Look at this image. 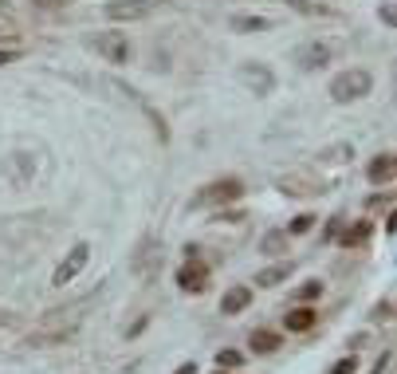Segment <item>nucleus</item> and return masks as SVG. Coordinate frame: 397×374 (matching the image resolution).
Listing matches in <instances>:
<instances>
[{
    "instance_id": "14",
    "label": "nucleus",
    "mask_w": 397,
    "mask_h": 374,
    "mask_svg": "<svg viewBox=\"0 0 397 374\" xmlns=\"http://www.w3.org/2000/svg\"><path fill=\"white\" fill-rule=\"evenodd\" d=\"M350 158H354V146L350 142H338V146L319 150V162H327V166H342V162H350Z\"/></svg>"
},
{
    "instance_id": "5",
    "label": "nucleus",
    "mask_w": 397,
    "mask_h": 374,
    "mask_svg": "<svg viewBox=\"0 0 397 374\" xmlns=\"http://www.w3.org/2000/svg\"><path fill=\"white\" fill-rule=\"evenodd\" d=\"M0 173H4L16 189H24L28 181L36 178V154H9L4 166H0Z\"/></svg>"
},
{
    "instance_id": "6",
    "label": "nucleus",
    "mask_w": 397,
    "mask_h": 374,
    "mask_svg": "<svg viewBox=\"0 0 397 374\" xmlns=\"http://www.w3.org/2000/svg\"><path fill=\"white\" fill-rule=\"evenodd\" d=\"M236 75H240V83H244L252 95H271V91H276V75H271L263 63H240Z\"/></svg>"
},
{
    "instance_id": "4",
    "label": "nucleus",
    "mask_w": 397,
    "mask_h": 374,
    "mask_svg": "<svg viewBox=\"0 0 397 374\" xmlns=\"http://www.w3.org/2000/svg\"><path fill=\"white\" fill-rule=\"evenodd\" d=\"M330 55H335V48H330V43L311 40V43H299L291 60H295L299 71H319V68H327V63H330Z\"/></svg>"
},
{
    "instance_id": "16",
    "label": "nucleus",
    "mask_w": 397,
    "mask_h": 374,
    "mask_svg": "<svg viewBox=\"0 0 397 374\" xmlns=\"http://www.w3.org/2000/svg\"><path fill=\"white\" fill-rule=\"evenodd\" d=\"M370 181H393V154H381L370 162Z\"/></svg>"
},
{
    "instance_id": "11",
    "label": "nucleus",
    "mask_w": 397,
    "mask_h": 374,
    "mask_svg": "<svg viewBox=\"0 0 397 374\" xmlns=\"http://www.w3.org/2000/svg\"><path fill=\"white\" fill-rule=\"evenodd\" d=\"M229 28H232V32H240V36H248V32H268L271 20L268 16H252V12H236V16L229 20Z\"/></svg>"
},
{
    "instance_id": "8",
    "label": "nucleus",
    "mask_w": 397,
    "mask_h": 374,
    "mask_svg": "<svg viewBox=\"0 0 397 374\" xmlns=\"http://www.w3.org/2000/svg\"><path fill=\"white\" fill-rule=\"evenodd\" d=\"M102 12H107V20H142L153 12V4L150 0H110Z\"/></svg>"
},
{
    "instance_id": "9",
    "label": "nucleus",
    "mask_w": 397,
    "mask_h": 374,
    "mask_svg": "<svg viewBox=\"0 0 397 374\" xmlns=\"http://www.w3.org/2000/svg\"><path fill=\"white\" fill-rule=\"evenodd\" d=\"M178 284H181V288H185V292H205V284H209V268H205L201 260H189V264H181Z\"/></svg>"
},
{
    "instance_id": "15",
    "label": "nucleus",
    "mask_w": 397,
    "mask_h": 374,
    "mask_svg": "<svg viewBox=\"0 0 397 374\" xmlns=\"http://www.w3.org/2000/svg\"><path fill=\"white\" fill-rule=\"evenodd\" d=\"M315 327V311L311 307H295V311H288V331H311Z\"/></svg>"
},
{
    "instance_id": "19",
    "label": "nucleus",
    "mask_w": 397,
    "mask_h": 374,
    "mask_svg": "<svg viewBox=\"0 0 397 374\" xmlns=\"http://www.w3.org/2000/svg\"><path fill=\"white\" fill-rule=\"evenodd\" d=\"M295 12H307V16H327V9L322 4H307V0H288Z\"/></svg>"
},
{
    "instance_id": "22",
    "label": "nucleus",
    "mask_w": 397,
    "mask_h": 374,
    "mask_svg": "<svg viewBox=\"0 0 397 374\" xmlns=\"http://www.w3.org/2000/svg\"><path fill=\"white\" fill-rule=\"evenodd\" d=\"M354 355H350V358H338V363L335 366H330V374H354Z\"/></svg>"
},
{
    "instance_id": "2",
    "label": "nucleus",
    "mask_w": 397,
    "mask_h": 374,
    "mask_svg": "<svg viewBox=\"0 0 397 374\" xmlns=\"http://www.w3.org/2000/svg\"><path fill=\"white\" fill-rule=\"evenodd\" d=\"M240 193H244V186H240L236 178H220V181H212V186H205L201 193L193 197V209H217V205H229V201H236Z\"/></svg>"
},
{
    "instance_id": "23",
    "label": "nucleus",
    "mask_w": 397,
    "mask_h": 374,
    "mask_svg": "<svg viewBox=\"0 0 397 374\" xmlns=\"http://www.w3.org/2000/svg\"><path fill=\"white\" fill-rule=\"evenodd\" d=\"M311 225H315V217H311V213H303V217H295V221H291V233H307Z\"/></svg>"
},
{
    "instance_id": "20",
    "label": "nucleus",
    "mask_w": 397,
    "mask_h": 374,
    "mask_svg": "<svg viewBox=\"0 0 397 374\" xmlns=\"http://www.w3.org/2000/svg\"><path fill=\"white\" fill-rule=\"evenodd\" d=\"M240 363H244V358H240L236 351H220V355H217V366H220V370H224V366H240Z\"/></svg>"
},
{
    "instance_id": "1",
    "label": "nucleus",
    "mask_w": 397,
    "mask_h": 374,
    "mask_svg": "<svg viewBox=\"0 0 397 374\" xmlns=\"http://www.w3.org/2000/svg\"><path fill=\"white\" fill-rule=\"evenodd\" d=\"M370 87H374L370 71L350 68V71H342V75L330 79V99H335V102H354V99H366V95H370Z\"/></svg>"
},
{
    "instance_id": "10",
    "label": "nucleus",
    "mask_w": 397,
    "mask_h": 374,
    "mask_svg": "<svg viewBox=\"0 0 397 374\" xmlns=\"http://www.w3.org/2000/svg\"><path fill=\"white\" fill-rule=\"evenodd\" d=\"M158 268H161V248L158 245H146L142 252H138V260H134V272L142 276V280H153Z\"/></svg>"
},
{
    "instance_id": "21",
    "label": "nucleus",
    "mask_w": 397,
    "mask_h": 374,
    "mask_svg": "<svg viewBox=\"0 0 397 374\" xmlns=\"http://www.w3.org/2000/svg\"><path fill=\"white\" fill-rule=\"evenodd\" d=\"M366 237H370V225H366V221H362V225H358V229H354V233H347V237H342V240H347V245H362V240H366Z\"/></svg>"
},
{
    "instance_id": "3",
    "label": "nucleus",
    "mask_w": 397,
    "mask_h": 374,
    "mask_svg": "<svg viewBox=\"0 0 397 374\" xmlns=\"http://www.w3.org/2000/svg\"><path fill=\"white\" fill-rule=\"evenodd\" d=\"M87 260H91V245H75V248H71V252L60 260V268H55V276H51V284H55V288H67V284L87 268Z\"/></svg>"
},
{
    "instance_id": "17",
    "label": "nucleus",
    "mask_w": 397,
    "mask_h": 374,
    "mask_svg": "<svg viewBox=\"0 0 397 374\" xmlns=\"http://www.w3.org/2000/svg\"><path fill=\"white\" fill-rule=\"evenodd\" d=\"M288 240H291V233L276 229V233H268V237L260 240V248H263V252H271V256H276V252H283V248H288Z\"/></svg>"
},
{
    "instance_id": "26",
    "label": "nucleus",
    "mask_w": 397,
    "mask_h": 374,
    "mask_svg": "<svg viewBox=\"0 0 397 374\" xmlns=\"http://www.w3.org/2000/svg\"><path fill=\"white\" fill-rule=\"evenodd\" d=\"M173 374H197V363H181V366H178V370H173Z\"/></svg>"
},
{
    "instance_id": "27",
    "label": "nucleus",
    "mask_w": 397,
    "mask_h": 374,
    "mask_svg": "<svg viewBox=\"0 0 397 374\" xmlns=\"http://www.w3.org/2000/svg\"><path fill=\"white\" fill-rule=\"evenodd\" d=\"M36 4H40V9H55V4H60V0H36Z\"/></svg>"
},
{
    "instance_id": "12",
    "label": "nucleus",
    "mask_w": 397,
    "mask_h": 374,
    "mask_svg": "<svg viewBox=\"0 0 397 374\" xmlns=\"http://www.w3.org/2000/svg\"><path fill=\"white\" fill-rule=\"evenodd\" d=\"M248 304H252V288H244V284H240V288L224 292V299H220V311H224V315H236V311H244Z\"/></svg>"
},
{
    "instance_id": "18",
    "label": "nucleus",
    "mask_w": 397,
    "mask_h": 374,
    "mask_svg": "<svg viewBox=\"0 0 397 374\" xmlns=\"http://www.w3.org/2000/svg\"><path fill=\"white\" fill-rule=\"evenodd\" d=\"M252 347L256 351H276L279 347V335L276 331H252Z\"/></svg>"
},
{
    "instance_id": "7",
    "label": "nucleus",
    "mask_w": 397,
    "mask_h": 374,
    "mask_svg": "<svg viewBox=\"0 0 397 374\" xmlns=\"http://www.w3.org/2000/svg\"><path fill=\"white\" fill-rule=\"evenodd\" d=\"M94 48H99V55L107 63H126L130 60V40L122 32H102L99 40H94Z\"/></svg>"
},
{
    "instance_id": "24",
    "label": "nucleus",
    "mask_w": 397,
    "mask_h": 374,
    "mask_svg": "<svg viewBox=\"0 0 397 374\" xmlns=\"http://www.w3.org/2000/svg\"><path fill=\"white\" fill-rule=\"evenodd\" d=\"M322 292V284L319 280H311V284H303V288H299V299H315Z\"/></svg>"
},
{
    "instance_id": "25",
    "label": "nucleus",
    "mask_w": 397,
    "mask_h": 374,
    "mask_svg": "<svg viewBox=\"0 0 397 374\" xmlns=\"http://www.w3.org/2000/svg\"><path fill=\"white\" fill-rule=\"evenodd\" d=\"M12 60H20V51L16 48H0V63H12Z\"/></svg>"
},
{
    "instance_id": "13",
    "label": "nucleus",
    "mask_w": 397,
    "mask_h": 374,
    "mask_svg": "<svg viewBox=\"0 0 397 374\" xmlns=\"http://www.w3.org/2000/svg\"><path fill=\"white\" fill-rule=\"evenodd\" d=\"M288 276H291V264H271V268L256 272V284H260V288H276V284H283Z\"/></svg>"
}]
</instances>
